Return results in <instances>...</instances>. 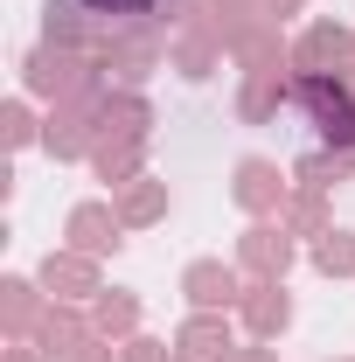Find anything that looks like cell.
Wrapping results in <instances>:
<instances>
[{"mask_svg":"<svg viewBox=\"0 0 355 362\" xmlns=\"http://www.w3.org/2000/svg\"><path fill=\"white\" fill-rule=\"evenodd\" d=\"M84 14H105V21H133V14H146L153 0H77Z\"/></svg>","mask_w":355,"mask_h":362,"instance_id":"6da1fadb","label":"cell"}]
</instances>
